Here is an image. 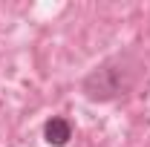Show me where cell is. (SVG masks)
I'll return each mask as SVG.
<instances>
[{"label": "cell", "instance_id": "cell-2", "mask_svg": "<svg viewBox=\"0 0 150 147\" xmlns=\"http://www.w3.org/2000/svg\"><path fill=\"white\" fill-rule=\"evenodd\" d=\"M43 139H46V144H52V147H64L72 139V124H69V118L52 115V118L43 124Z\"/></svg>", "mask_w": 150, "mask_h": 147}, {"label": "cell", "instance_id": "cell-1", "mask_svg": "<svg viewBox=\"0 0 150 147\" xmlns=\"http://www.w3.org/2000/svg\"><path fill=\"white\" fill-rule=\"evenodd\" d=\"M139 75H142V61L133 52H124V55H115L110 61H104L101 66H95L84 78L81 87L90 101H112V98L124 95L127 90H133Z\"/></svg>", "mask_w": 150, "mask_h": 147}]
</instances>
